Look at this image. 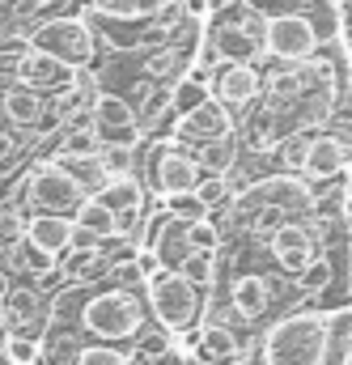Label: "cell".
Segmentation results:
<instances>
[{
	"label": "cell",
	"mask_w": 352,
	"mask_h": 365,
	"mask_svg": "<svg viewBox=\"0 0 352 365\" xmlns=\"http://www.w3.org/2000/svg\"><path fill=\"white\" fill-rule=\"evenodd\" d=\"M153 323L157 319H153V302H149V280L136 259L119 264L102 280L56 289L51 327L81 331L89 340H110V344H140Z\"/></svg>",
	"instance_id": "cell-1"
},
{
	"label": "cell",
	"mask_w": 352,
	"mask_h": 365,
	"mask_svg": "<svg viewBox=\"0 0 352 365\" xmlns=\"http://www.w3.org/2000/svg\"><path fill=\"white\" fill-rule=\"evenodd\" d=\"M251 365H336V310L297 306L255 340Z\"/></svg>",
	"instance_id": "cell-2"
},
{
	"label": "cell",
	"mask_w": 352,
	"mask_h": 365,
	"mask_svg": "<svg viewBox=\"0 0 352 365\" xmlns=\"http://www.w3.org/2000/svg\"><path fill=\"white\" fill-rule=\"evenodd\" d=\"M145 280H149L153 319L175 336L178 344L191 340L208 323V314H212V293L208 289H200L195 280H187L175 268H157V272H149Z\"/></svg>",
	"instance_id": "cell-3"
},
{
	"label": "cell",
	"mask_w": 352,
	"mask_h": 365,
	"mask_svg": "<svg viewBox=\"0 0 352 365\" xmlns=\"http://www.w3.org/2000/svg\"><path fill=\"white\" fill-rule=\"evenodd\" d=\"M136 175L157 200H170L182 191H200V182L208 179L204 166L195 162V153L187 145H178L175 136H149L136 153Z\"/></svg>",
	"instance_id": "cell-4"
},
{
	"label": "cell",
	"mask_w": 352,
	"mask_h": 365,
	"mask_svg": "<svg viewBox=\"0 0 352 365\" xmlns=\"http://www.w3.org/2000/svg\"><path fill=\"white\" fill-rule=\"evenodd\" d=\"M204 34L212 38L225 64H267V13L251 0L225 13H208Z\"/></svg>",
	"instance_id": "cell-5"
},
{
	"label": "cell",
	"mask_w": 352,
	"mask_h": 365,
	"mask_svg": "<svg viewBox=\"0 0 352 365\" xmlns=\"http://www.w3.org/2000/svg\"><path fill=\"white\" fill-rule=\"evenodd\" d=\"M9 191L26 204V212H64V217H77V208L86 204L89 195L68 179V170L51 158H38L21 179L9 182Z\"/></svg>",
	"instance_id": "cell-6"
},
{
	"label": "cell",
	"mask_w": 352,
	"mask_h": 365,
	"mask_svg": "<svg viewBox=\"0 0 352 365\" xmlns=\"http://www.w3.org/2000/svg\"><path fill=\"white\" fill-rule=\"evenodd\" d=\"M30 43L47 56L73 64V68H93L98 51H102L93 13H56V17H47L43 26L30 30Z\"/></svg>",
	"instance_id": "cell-7"
},
{
	"label": "cell",
	"mask_w": 352,
	"mask_h": 365,
	"mask_svg": "<svg viewBox=\"0 0 352 365\" xmlns=\"http://www.w3.org/2000/svg\"><path fill=\"white\" fill-rule=\"evenodd\" d=\"M140 344H110V340H89L81 331L47 327L43 336V365H140Z\"/></svg>",
	"instance_id": "cell-8"
},
{
	"label": "cell",
	"mask_w": 352,
	"mask_h": 365,
	"mask_svg": "<svg viewBox=\"0 0 352 365\" xmlns=\"http://www.w3.org/2000/svg\"><path fill=\"white\" fill-rule=\"evenodd\" d=\"M56 319V293L34 284V280H17L4 276V336H47Z\"/></svg>",
	"instance_id": "cell-9"
},
{
	"label": "cell",
	"mask_w": 352,
	"mask_h": 365,
	"mask_svg": "<svg viewBox=\"0 0 352 365\" xmlns=\"http://www.w3.org/2000/svg\"><path fill=\"white\" fill-rule=\"evenodd\" d=\"M89 115H93V128H98L102 145H128V149H140V145L149 140V132H145L136 106H132L119 90H98L93 106H89Z\"/></svg>",
	"instance_id": "cell-10"
},
{
	"label": "cell",
	"mask_w": 352,
	"mask_h": 365,
	"mask_svg": "<svg viewBox=\"0 0 352 365\" xmlns=\"http://www.w3.org/2000/svg\"><path fill=\"white\" fill-rule=\"evenodd\" d=\"M140 247L153 251V255L162 259V268H175L178 272V268L191 259V251H195V242H191V221H182V217H175L166 204H157L153 217H149V225H145Z\"/></svg>",
	"instance_id": "cell-11"
},
{
	"label": "cell",
	"mask_w": 352,
	"mask_h": 365,
	"mask_svg": "<svg viewBox=\"0 0 352 365\" xmlns=\"http://www.w3.org/2000/svg\"><path fill=\"white\" fill-rule=\"evenodd\" d=\"M264 64H221L212 73V98H221L238 119H247L259 102H264Z\"/></svg>",
	"instance_id": "cell-12"
},
{
	"label": "cell",
	"mask_w": 352,
	"mask_h": 365,
	"mask_svg": "<svg viewBox=\"0 0 352 365\" xmlns=\"http://www.w3.org/2000/svg\"><path fill=\"white\" fill-rule=\"evenodd\" d=\"M170 136H175L178 145H187V149H200V145H212V140L238 136V115H234L221 98H208L200 110H191V115L175 119Z\"/></svg>",
	"instance_id": "cell-13"
},
{
	"label": "cell",
	"mask_w": 352,
	"mask_h": 365,
	"mask_svg": "<svg viewBox=\"0 0 352 365\" xmlns=\"http://www.w3.org/2000/svg\"><path fill=\"white\" fill-rule=\"evenodd\" d=\"M352 170V145H344L336 132H314V140H310V153H306V170H301V179H310L319 191H327V187H340V182L348 179Z\"/></svg>",
	"instance_id": "cell-14"
},
{
	"label": "cell",
	"mask_w": 352,
	"mask_h": 365,
	"mask_svg": "<svg viewBox=\"0 0 352 365\" xmlns=\"http://www.w3.org/2000/svg\"><path fill=\"white\" fill-rule=\"evenodd\" d=\"M4 119L17 123V128H30V132H43L51 136L60 128V115H56V98L43 90H30L21 81H4Z\"/></svg>",
	"instance_id": "cell-15"
},
{
	"label": "cell",
	"mask_w": 352,
	"mask_h": 365,
	"mask_svg": "<svg viewBox=\"0 0 352 365\" xmlns=\"http://www.w3.org/2000/svg\"><path fill=\"white\" fill-rule=\"evenodd\" d=\"M26 238L34 247H43L47 255L64 259L73 247H77V217H64V212H34L30 225H26Z\"/></svg>",
	"instance_id": "cell-16"
},
{
	"label": "cell",
	"mask_w": 352,
	"mask_h": 365,
	"mask_svg": "<svg viewBox=\"0 0 352 365\" xmlns=\"http://www.w3.org/2000/svg\"><path fill=\"white\" fill-rule=\"evenodd\" d=\"M51 162H60V166L68 170V179L77 182L89 200H93V195H106V187L119 179V175L102 162V153H56Z\"/></svg>",
	"instance_id": "cell-17"
},
{
	"label": "cell",
	"mask_w": 352,
	"mask_h": 365,
	"mask_svg": "<svg viewBox=\"0 0 352 365\" xmlns=\"http://www.w3.org/2000/svg\"><path fill=\"white\" fill-rule=\"evenodd\" d=\"M86 4L93 17H106V21H145L166 9H178L182 0H86Z\"/></svg>",
	"instance_id": "cell-18"
},
{
	"label": "cell",
	"mask_w": 352,
	"mask_h": 365,
	"mask_svg": "<svg viewBox=\"0 0 352 365\" xmlns=\"http://www.w3.org/2000/svg\"><path fill=\"white\" fill-rule=\"evenodd\" d=\"M60 4L64 0H4V38H13V34L30 38V30L43 26L47 13H56Z\"/></svg>",
	"instance_id": "cell-19"
},
{
	"label": "cell",
	"mask_w": 352,
	"mask_h": 365,
	"mask_svg": "<svg viewBox=\"0 0 352 365\" xmlns=\"http://www.w3.org/2000/svg\"><path fill=\"white\" fill-rule=\"evenodd\" d=\"M77 230H86L93 234L98 242H115L119 238V217H115V208L106 204V200H86L81 208H77Z\"/></svg>",
	"instance_id": "cell-20"
},
{
	"label": "cell",
	"mask_w": 352,
	"mask_h": 365,
	"mask_svg": "<svg viewBox=\"0 0 352 365\" xmlns=\"http://www.w3.org/2000/svg\"><path fill=\"white\" fill-rule=\"evenodd\" d=\"M178 272L187 276V280H195L200 289L212 293V284H217V276H221V251H191V259H187Z\"/></svg>",
	"instance_id": "cell-21"
},
{
	"label": "cell",
	"mask_w": 352,
	"mask_h": 365,
	"mask_svg": "<svg viewBox=\"0 0 352 365\" xmlns=\"http://www.w3.org/2000/svg\"><path fill=\"white\" fill-rule=\"evenodd\" d=\"M4 365H43L38 336H4Z\"/></svg>",
	"instance_id": "cell-22"
},
{
	"label": "cell",
	"mask_w": 352,
	"mask_h": 365,
	"mask_svg": "<svg viewBox=\"0 0 352 365\" xmlns=\"http://www.w3.org/2000/svg\"><path fill=\"white\" fill-rule=\"evenodd\" d=\"M175 217H182V221H204L208 217V204L200 200V191H182V195H170V200H162Z\"/></svg>",
	"instance_id": "cell-23"
},
{
	"label": "cell",
	"mask_w": 352,
	"mask_h": 365,
	"mask_svg": "<svg viewBox=\"0 0 352 365\" xmlns=\"http://www.w3.org/2000/svg\"><path fill=\"white\" fill-rule=\"evenodd\" d=\"M336 365H352V306L336 310Z\"/></svg>",
	"instance_id": "cell-24"
},
{
	"label": "cell",
	"mask_w": 352,
	"mask_h": 365,
	"mask_svg": "<svg viewBox=\"0 0 352 365\" xmlns=\"http://www.w3.org/2000/svg\"><path fill=\"white\" fill-rule=\"evenodd\" d=\"M140 365H191V357H187V349H170L166 357H145Z\"/></svg>",
	"instance_id": "cell-25"
},
{
	"label": "cell",
	"mask_w": 352,
	"mask_h": 365,
	"mask_svg": "<svg viewBox=\"0 0 352 365\" xmlns=\"http://www.w3.org/2000/svg\"><path fill=\"white\" fill-rule=\"evenodd\" d=\"M340 26H344V30H340V38H344V47L352 51V0L340 4Z\"/></svg>",
	"instance_id": "cell-26"
},
{
	"label": "cell",
	"mask_w": 352,
	"mask_h": 365,
	"mask_svg": "<svg viewBox=\"0 0 352 365\" xmlns=\"http://www.w3.org/2000/svg\"><path fill=\"white\" fill-rule=\"evenodd\" d=\"M251 4H259L264 13H280V9H293L297 0H251Z\"/></svg>",
	"instance_id": "cell-27"
},
{
	"label": "cell",
	"mask_w": 352,
	"mask_h": 365,
	"mask_svg": "<svg viewBox=\"0 0 352 365\" xmlns=\"http://www.w3.org/2000/svg\"><path fill=\"white\" fill-rule=\"evenodd\" d=\"M234 4H242V0H208V13H225V9H234Z\"/></svg>",
	"instance_id": "cell-28"
},
{
	"label": "cell",
	"mask_w": 352,
	"mask_h": 365,
	"mask_svg": "<svg viewBox=\"0 0 352 365\" xmlns=\"http://www.w3.org/2000/svg\"><path fill=\"white\" fill-rule=\"evenodd\" d=\"M340 208H344V221L352 225V191L344 187V195H340Z\"/></svg>",
	"instance_id": "cell-29"
}]
</instances>
